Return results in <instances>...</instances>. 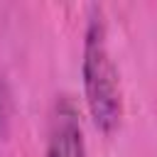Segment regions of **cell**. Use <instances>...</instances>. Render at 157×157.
<instances>
[{"label": "cell", "instance_id": "cell-3", "mask_svg": "<svg viewBox=\"0 0 157 157\" xmlns=\"http://www.w3.org/2000/svg\"><path fill=\"white\" fill-rule=\"evenodd\" d=\"M10 108H12L10 88H7L5 81H0V135L7 132V125H10Z\"/></svg>", "mask_w": 157, "mask_h": 157}, {"label": "cell", "instance_id": "cell-1", "mask_svg": "<svg viewBox=\"0 0 157 157\" xmlns=\"http://www.w3.org/2000/svg\"><path fill=\"white\" fill-rule=\"evenodd\" d=\"M81 83L93 125L105 135L115 132L123 118V93H120L118 69L108 49L105 17L98 5L88 10V25H86L83 54H81Z\"/></svg>", "mask_w": 157, "mask_h": 157}, {"label": "cell", "instance_id": "cell-2", "mask_svg": "<svg viewBox=\"0 0 157 157\" xmlns=\"http://www.w3.org/2000/svg\"><path fill=\"white\" fill-rule=\"evenodd\" d=\"M44 157H86V142H83L78 110L69 96H61L54 103Z\"/></svg>", "mask_w": 157, "mask_h": 157}]
</instances>
